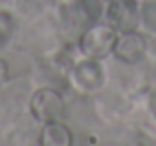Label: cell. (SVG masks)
Masks as SVG:
<instances>
[{
    "label": "cell",
    "instance_id": "6da1fadb",
    "mask_svg": "<svg viewBox=\"0 0 156 146\" xmlns=\"http://www.w3.org/2000/svg\"><path fill=\"white\" fill-rule=\"evenodd\" d=\"M118 30L107 22H94L90 24L88 28L81 30V37H79V50L83 56L88 58H105L109 54H113V43H115V35Z\"/></svg>",
    "mask_w": 156,
    "mask_h": 146
},
{
    "label": "cell",
    "instance_id": "5b68a950",
    "mask_svg": "<svg viewBox=\"0 0 156 146\" xmlns=\"http://www.w3.org/2000/svg\"><path fill=\"white\" fill-rule=\"evenodd\" d=\"M73 77H75L77 86L83 90H96L103 86V80H105L103 69L96 62V58H88V60L77 62L73 69Z\"/></svg>",
    "mask_w": 156,
    "mask_h": 146
},
{
    "label": "cell",
    "instance_id": "ba28073f",
    "mask_svg": "<svg viewBox=\"0 0 156 146\" xmlns=\"http://www.w3.org/2000/svg\"><path fill=\"white\" fill-rule=\"evenodd\" d=\"M15 32V20L9 11H0V47H5Z\"/></svg>",
    "mask_w": 156,
    "mask_h": 146
},
{
    "label": "cell",
    "instance_id": "8992f818",
    "mask_svg": "<svg viewBox=\"0 0 156 146\" xmlns=\"http://www.w3.org/2000/svg\"><path fill=\"white\" fill-rule=\"evenodd\" d=\"M39 144L41 146H71L73 144V133L60 118L49 120V122H43Z\"/></svg>",
    "mask_w": 156,
    "mask_h": 146
},
{
    "label": "cell",
    "instance_id": "7a4b0ae2",
    "mask_svg": "<svg viewBox=\"0 0 156 146\" xmlns=\"http://www.w3.org/2000/svg\"><path fill=\"white\" fill-rule=\"evenodd\" d=\"M30 112H32L34 120H39V122L58 120L64 112L62 95L54 88H39L30 99Z\"/></svg>",
    "mask_w": 156,
    "mask_h": 146
},
{
    "label": "cell",
    "instance_id": "30bf717a",
    "mask_svg": "<svg viewBox=\"0 0 156 146\" xmlns=\"http://www.w3.org/2000/svg\"><path fill=\"white\" fill-rule=\"evenodd\" d=\"M7 77H9V65H7V60L0 58V84H2Z\"/></svg>",
    "mask_w": 156,
    "mask_h": 146
},
{
    "label": "cell",
    "instance_id": "52a82bcc",
    "mask_svg": "<svg viewBox=\"0 0 156 146\" xmlns=\"http://www.w3.org/2000/svg\"><path fill=\"white\" fill-rule=\"evenodd\" d=\"M77 2H79V7H81L83 15L88 17V22L94 24V22H98L101 17L107 15V9H109V5L113 2V0H77Z\"/></svg>",
    "mask_w": 156,
    "mask_h": 146
},
{
    "label": "cell",
    "instance_id": "8fae6325",
    "mask_svg": "<svg viewBox=\"0 0 156 146\" xmlns=\"http://www.w3.org/2000/svg\"><path fill=\"white\" fill-rule=\"evenodd\" d=\"M75 2H77V0H75Z\"/></svg>",
    "mask_w": 156,
    "mask_h": 146
},
{
    "label": "cell",
    "instance_id": "3957f363",
    "mask_svg": "<svg viewBox=\"0 0 156 146\" xmlns=\"http://www.w3.org/2000/svg\"><path fill=\"white\" fill-rule=\"evenodd\" d=\"M107 22L118 30V32H128L135 30L141 13H139V5L137 0H113L107 9Z\"/></svg>",
    "mask_w": 156,
    "mask_h": 146
},
{
    "label": "cell",
    "instance_id": "9c48e42d",
    "mask_svg": "<svg viewBox=\"0 0 156 146\" xmlns=\"http://www.w3.org/2000/svg\"><path fill=\"white\" fill-rule=\"evenodd\" d=\"M141 22L145 24V28L156 32V0H147L141 7Z\"/></svg>",
    "mask_w": 156,
    "mask_h": 146
},
{
    "label": "cell",
    "instance_id": "277c9868",
    "mask_svg": "<svg viewBox=\"0 0 156 146\" xmlns=\"http://www.w3.org/2000/svg\"><path fill=\"white\" fill-rule=\"evenodd\" d=\"M143 54H145V39L139 32L128 30V32H120V37H115L113 56L120 62L135 65V62H139L143 58Z\"/></svg>",
    "mask_w": 156,
    "mask_h": 146
}]
</instances>
